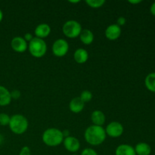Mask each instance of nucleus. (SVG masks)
Masks as SVG:
<instances>
[{
	"mask_svg": "<svg viewBox=\"0 0 155 155\" xmlns=\"http://www.w3.org/2000/svg\"><path fill=\"white\" fill-rule=\"evenodd\" d=\"M107 135L102 127L91 125L86 128L84 133L85 140L92 146H98L105 141Z\"/></svg>",
	"mask_w": 155,
	"mask_h": 155,
	"instance_id": "nucleus-1",
	"label": "nucleus"
},
{
	"mask_svg": "<svg viewBox=\"0 0 155 155\" xmlns=\"http://www.w3.org/2000/svg\"><path fill=\"white\" fill-rule=\"evenodd\" d=\"M64 137L61 130L57 128H48L43 132L42 140L48 147H57L63 143Z\"/></svg>",
	"mask_w": 155,
	"mask_h": 155,
	"instance_id": "nucleus-2",
	"label": "nucleus"
},
{
	"mask_svg": "<svg viewBox=\"0 0 155 155\" xmlns=\"http://www.w3.org/2000/svg\"><path fill=\"white\" fill-rule=\"evenodd\" d=\"M8 127L13 133L16 135H22L27 132L29 127V122L26 117L18 114L11 117Z\"/></svg>",
	"mask_w": 155,
	"mask_h": 155,
	"instance_id": "nucleus-3",
	"label": "nucleus"
},
{
	"mask_svg": "<svg viewBox=\"0 0 155 155\" xmlns=\"http://www.w3.org/2000/svg\"><path fill=\"white\" fill-rule=\"evenodd\" d=\"M28 49L33 57L40 58L47 52L46 42L44 39L34 37L28 43Z\"/></svg>",
	"mask_w": 155,
	"mask_h": 155,
	"instance_id": "nucleus-4",
	"label": "nucleus"
},
{
	"mask_svg": "<svg viewBox=\"0 0 155 155\" xmlns=\"http://www.w3.org/2000/svg\"><path fill=\"white\" fill-rule=\"evenodd\" d=\"M82 30L83 28L81 24L74 20L66 21L62 27V32L64 35L70 39H75L80 36Z\"/></svg>",
	"mask_w": 155,
	"mask_h": 155,
	"instance_id": "nucleus-5",
	"label": "nucleus"
},
{
	"mask_svg": "<svg viewBox=\"0 0 155 155\" xmlns=\"http://www.w3.org/2000/svg\"><path fill=\"white\" fill-rule=\"evenodd\" d=\"M51 49L54 56L62 58L68 54L69 51V44L65 39H58L53 43Z\"/></svg>",
	"mask_w": 155,
	"mask_h": 155,
	"instance_id": "nucleus-6",
	"label": "nucleus"
},
{
	"mask_svg": "<svg viewBox=\"0 0 155 155\" xmlns=\"http://www.w3.org/2000/svg\"><path fill=\"white\" fill-rule=\"evenodd\" d=\"M105 130L106 135L111 138H118L124 133V126L117 121H112L107 124Z\"/></svg>",
	"mask_w": 155,
	"mask_h": 155,
	"instance_id": "nucleus-7",
	"label": "nucleus"
},
{
	"mask_svg": "<svg viewBox=\"0 0 155 155\" xmlns=\"http://www.w3.org/2000/svg\"><path fill=\"white\" fill-rule=\"evenodd\" d=\"M63 144L65 149L69 152L73 153V154L77 152L80 148V141L77 138L74 137V136H69L68 137L64 138Z\"/></svg>",
	"mask_w": 155,
	"mask_h": 155,
	"instance_id": "nucleus-8",
	"label": "nucleus"
},
{
	"mask_svg": "<svg viewBox=\"0 0 155 155\" xmlns=\"http://www.w3.org/2000/svg\"><path fill=\"white\" fill-rule=\"evenodd\" d=\"M11 47L16 52L22 53L28 49V43L21 36H15L11 41Z\"/></svg>",
	"mask_w": 155,
	"mask_h": 155,
	"instance_id": "nucleus-9",
	"label": "nucleus"
},
{
	"mask_svg": "<svg viewBox=\"0 0 155 155\" xmlns=\"http://www.w3.org/2000/svg\"><path fill=\"white\" fill-rule=\"evenodd\" d=\"M104 35H105V37L109 40H116L119 39L121 35V27L117 24H110L106 28Z\"/></svg>",
	"mask_w": 155,
	"mask_h": 155,
	"instance_id": "nucleus-10",
	"label": "nucleus"
},
{
	"mask_svg": "<svg viewBox=\"0 0 155 155\" xmlns=\"http://www.w3.org/2000/svg\"><path fill=\"white\" fill-rule=\"evenodd\" d=\"M35 37L39 38V39H44L45 38L48 37L51 33V27L48 24L42 23L36 26L34 30Z\"/></svg>",
	"mask_w": 155,
	"mask_h": 155,
	"instance_id": "nucleus-11",
	"label": "nucleus"
},
{
	"mask_svg": "<svg viewBox=\"0 0 155 155\" xmlns=\"http://www.w3.org/2000/svg\"><path fill=\"white\" fill-rule=\"evenodd\" d=\"M85 103L80 98V97H75L69 103V109L74 114H79L84 109Z\"/></svg>",
	"mask_w": 155,
	"mask_h": 155,
	"instance_id": "nucleus-12",
	"label": "nucleus"
},
{
	"mask_svg": "<svg viewBox=\"0 0 155 155\" xmlns=\"http://www.w3.org/2000/svg\"><path fill=\"white\" fill-rule=\"evenodd\" d=\"M91 120L93 125L102 127L106 120L105 115L101 110H95L91 114Z\"/></svg>",
	"mask_w": 155,
	"mask_h": 155,
	"instance_id": "nucleus-13",
	"label": "nucleus"
},
{
	"mask_svg": "<svg viewBox=\"0 0 155 155\" xmlns=\"http://www.w3.org/2000/svg\"><path fill=\"white\" fill-rule=\"evenodd\" d=\"M11 92L3 86H0V106H7L12 101Z\"/></svg>",
	"mask_w": 155,
	"mask_h": 155,
	"instance_id": "nucleus-14",
	"label": "nucleus"
},
{
	"mask_svg": "<svg viewBox=\"0 0 155 155\" xmlns=\"http://www.w3.org/2000/svg\"><path fill=\"white\" fill-rule=\"evenodd\" d=\"M74 58L77 63L82 64L86 63L89 59V53L86 49L83 48H77L74 54Z\"/></svg>",
	"mask_w": 155,
	"mask_h": 155,
	"instance_id": "nucleus-15",
	"label": "nucleus"
},
{
	"mask_svg": "<svg viewBox=\"0 0 155 155\" xmlns=\"http://www.w3.org/2000/svg\"><path fill=\"white\" fill-rule=\"evenodd\" d=\"M115 155H136L134 148L128 144H121L117 147Z\"/></svg>",
	"mask_w": 155,
	"mask_h": 155,
	"instance_id": "nucleus-16",
	"label": "nucleus"
},
{
	"mask_svg": "<svg viewBox=\"0 0 155 155\" xmlns=\"http://www.w3.org/2000/svg\"><path fill=\"white\" fill-rule=\"evenodd\" d=\"M80 39L84 45H89L93 42L95 36L94 33L89 29H83L82 30L81 33L80 35Z\"/></svg>",
	"mask_w": 155,
	"mask_h": 155,
	"instance_id": "nucleus-17",
	"label": "nucleus"
},
{
	"mask_svg": "<svg viewBox=\"0 0 155 155\" xmlns=\"http://www.w3.org/2000/svg\"><path fill=\"white\" fill-rule=\"evenodd\" d=\"M136 155H150L151 148L146 142H139L134 148Z\"/></svg>",
	"mask_w": 155,
	"mask_h": 155,
	"instance_id": "nucleus-18",
	"label": "nucleus"
},
{
	"mask_svg": "<svg viewBox=\"0 0 155 155\" xmlns=\"http://www.w3.org/2000/svg\"><path fill=\"white\" fill-rule=\"evenodd\" d=\"M145 85L147 89L155 93V72L150 73L145 79Z\"/></svg>",
	"mask_w": 155,
	"mask_h": 155,
	"instance_id": "nucleus-19",
	"label": "nucleus"
},
{
	"mask_svg": "<svg viewBox=\"0 0 155 155\" xmlns=\"http://www.w3.org/2000/svg\"><path fill=\"white\" fill-rule=\"evenodd\" d=\"M86 3L92 8H99L105 4L104 0H86Z\"/></svg>",
	"mask_w": 155,
	"mask_h": 155,
	"instance_id": "nucleus-20",
	"label": "nucleus"
},
{
	"mask_svg": "<svg viewBox=\"0 0 155 155\" xmlns=\"http://www.w3.org/2000/svg\"><path fill=\"white\" fill-rule=\"evenodd\" d=\"M92 97H93V95H92V93L90 91L84 90L81 92V94H80V98L83 101V102L86 103L90 101L92 99Z\"/></svg>",
	"mask_w": 155,
	"mask_h": 155,
	"instance_id": "nucleus-21",
	"label": "nucleus"
},
{
	"mask_svg": "<svg viewBox=\"0 0 155 155\" xmlns=\"http://www.w3.org/2000/svg\"><path fill=\"white\" fill-rule=\"evenodd\" d=\"M11 117L5 113H0V126H8Z\"/></svg>",
	"mask_w": 155,
	"mask_h": 155,
	"instance_id": "nucleus-22",
	"label": "nucleus"
},
{
	"mask_svg": "<svg viewBox=\"0 0 155 155\" xmlns=\"http://www.w3.org/2000/svg\"><path fill=\"white\" fill-rule=\"evenodd\" d=\"M80 155H98V153L95 151V150H94L93 148H86L83 150V151H82L81 154Z\"/></svg>",
	"mask_w": 155,
	"mask_h": 155,
	"instance_id": "nucleus-23",
	"label": "nucleus"
},
{
	"mask_svg": "<svg viewBox=\"0 0 155 155\" xmlns=\"http://www.w3.org/2000/svg\"><path fill=\"white\" fill-rule=\"evenodd\" d=\"M21 93L19 90L18 89H14L11 92V97H12V99H18L21 97Z\"/></svg>",
	"mask_w": 155,
	"mask_h": 155,
	"instance_id": "nucleus-24",
	"label": "nucleus"
},
{
	"mask_svg": "<svg viewBox=\"0 0 155 155\" xmlns=\"http://www.w3.org/2000/svg\"><path fill=\"white\" fill-rule=\"evenodd\" d=\"M19 155H31L30 148L28 146H24L20 151Z\"/></svg>",
	"mask_w": 155,
	"mask_h": 155,
	"instance_id": "nucleus-25",
	"label": "nucleus"
},
{
	"mask_svg": "<svg viewBox=\"0 0 155 155\" xmlns=\"http://www.w3.org/2000/svg\"><path fill=\"white\" fill-rule=\"evenodd\" d=\"M126 22H127V21H126V18L124 17H119L117 20V24L120 27L124 26L126 24Z\"/></svg>",
	"mask_w": 155,
	"mask_h": 155,
	"instance_id": "nucleus-26",
	"label": "nucleus"
},
{
	"mask_svg": "<svg viewBox=\"0 0 155 155\" xmlns=\"http://www.w3.org/2000/svg\"><path fill=\"white\" fill-rule=\"evenodd\" d=\"M33 35L31 34V33H26L25 35H24V39H25V41L26 42H27V43H29V42H30V41L32 40V39H33Z\"/></svg>",
	"mask_w": 155,
	"mask_h": 155,
	"instance_id": "nucleus-27",
	"label": "nucleus"
},
{
	"mask_svg": "<svg viewBox=\"0 0 155 155\" xmlns=\"http://www.w3.org/2000/svg\"><path fill=\"white\" fill-rule=\"evenodd\" d=\"M150 12H151V15H153L155 16V2L153 3L151 5V8H150Z\"/></svg>",
	"mask_w": 155,
	"mask_h": 155,
	"instance_id": "nucleus-28",
	"label": "nucleus"
},
{
	"mask_svg": "<svg viewBox=\"0 0 155 155\" xmlns=\"http://www.w3.org/2000/svg\"><path fill=\"white\" fill-rule=\"evenodd\" d=\"M129 2L130 3V4H133V5H136V4H139V3H141L142 2V0H130L129 1Z\"/></svg>",
	"mask_w": 155,
	"mask_h": 155,
	"instance_id": "nucleus-29",
	"label": "nucleus"
},
{
	"mask_svg": "<svg viewBox=\"0 0 155 155\" xmlns=\"http://www.w3.org/2000/svg\"><path fill=\"white\" fill-rule=\"evenodd\" d=\"M62 133H63L64 137V138L68 137V136H69V131H68V130H64V131H62Z\"/></svg>",
	"mask_w": 155,
	"mask_h": 155,
	"instance_id": "nucleus-30",
	"label": "nucleus"
},
{
	"mask_svg": "<svg viewBox=\"0 0 155 155\" xmlns=\"http://www.w3.org/2000/svg\"><path fill=\"white\" fill-rule=\"evenodd\" d=\"M2 19H3V12H2V11L0 9V23L2 22Z\"/></svg>",
	"mask_w": 155,
	"mask_h": 155,
	"instance_id": "nucleus-31",
	"label": "nucleus"
},
{
	"mask_svg": "<svg viewBox=\"0 0 155 155\" xmlns=\"http://www.w3.org/2000/svg\"><path fill=\"white\" fill-rule=\"evenodd\" d=\"M3 141H4V137H3V136H2L1 134H0V145H1V144L2 143Z\"/></svg>",
	"mask_w": 155,
	"mask_h": 155,
	"instance_id": "nucleus-32",
	"label": "nucleus"
},
{
	"mask_svg": "<svg viewBox=\"0 0 155 155\" xmlns=\"http://www.w3.org/2000/svg\"><path fill=\"white\" fill-rule=\"evenodd\" d=\"M80 0H77V1H69L70 3H79L80 2Z\"/></svg>",
	"mask_w": 155,
	"mask_h": 155,
	"instance_id": "nucleus-33",
	"label": "nucleus"
},
{
	"mask_svg": "<svg viewBox=\"0 0 155 155\" xmlns=\"http://www.w3.org/2000/svg\"><path fill=\"white\" fill-rule=\"evenodd\" d=\"M71 155H77V154H71Z\"/></svg>",
	"mask_w": 155,
	"mask_h": 155,
	"instance_id": "nucleus-34",
	"label": "nucleus"
}]
</instances>
